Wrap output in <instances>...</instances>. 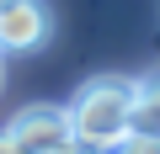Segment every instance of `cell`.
Here are the masks:
<instances>
[{"mask_svg":"<svg viewBox=\"0 0 160 154\" xmlns=\"http://www.w3.org/2000/svg\"><path fill=\"white\" fill-rule=\"evenodd\" d=\"M48 154H96V149H86V143H75V138H69V143H59V149H48Z\"/></svg>","mask_w":160,"mask_h":154,"instance_id":"obj_6","label":"cell"},{"mask_svg":"<svg viewBox=\"0 0 160 154\" xmlns=\"http://www.w3.org/2000/svg\"><path fill=\"white\" fill-rule=\"evenodd\" d=\"M0 154H22V149H16V138H11V133H0Z\"/></svg>","mask_w":160,"mask_h":154,"instance_id":"obj_7","label":"cell"},{"mask_svg":"<svg viewBox=\"0 0 160 154\" xmlns=\"http://www.w3.org/2000/svg\"><path fill=\"white\" fill-rule=\"evenodd\" d=\"M53 32V16L43 0H16L0 11V53H38Z\"/></svg>","mask_w":160,"mask_h":154,"instance_id":"obj_3","label":"cell"},{"mask_svg":"<svg viewBox=\"0 0 160 154\" xmlns=\"http://www.w3.org/2000/svg\"><path fill=\"white\" fill-rule=\"evenodd\" d=\"M133 96H139V80H123V74H96V80H86L75 91V101L64 106L75 143H86L96 154H112L133 133Z\"/></svg>","mask_w":160,"mask_h":154,"instance_id":"obj_1","label":"cell"},{"mask_svg":"<svg viewBox=\"0 0 160 154\" xmlns=\"http://www.w3.org/2000/svg\"><path fill=\"white\" fill-rule=\"evenodd\" d=\"M11 138H16V149L22 154H48V149H59V143H69L75 133H69V112L64 106H27V112H16L11 117V128H6Z\"/></svg>","mask_w":160,"mask_h":154,"instance_id":"obj_2","label":"cell"},{"mask_svg":"<svg viewBox=\"0 0 160 154\" xmlns=\"http://www.w3.org/2000/svg\"><path fill=\"white\" fill-rule=\"evenodd\" d=\"M6 6H16V0H0V11H6Z\"/></svg>","mask_w":160,"mask_h":154,"instance_id":"obj_8","label":"cell"},{"mask_svg":"<svg viewBox=\"0 0 160 154\" xmlns=\"http://www.w3.org/2000/svg\"><path fill=\"white\" fill-rule=\"evenodd\" d=\"M133 138H155L160 143V74L139 80V96H133Z\"/></svg>","mask_w":160,"mask_h":154,"instance_id":"obj_4","label":"cell"},{"mask_svg":"<svg viewBox=\"0 0 160 154\" xmlns=\"http://www.w3.org/2000/svg\"><path fill=\"white\" fill-rule=\"evenodd\" d=\"M112 154H160V143H155V138H133V133H128Z\"/></svg>","mask_w":160,"mask_h":154,"instance_id":"obj_5","label":"cell"}]
</instances>
